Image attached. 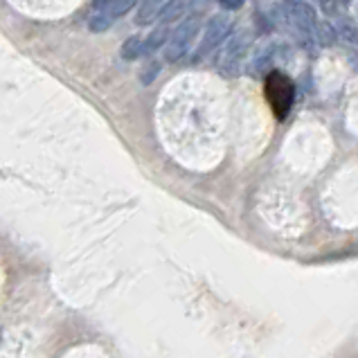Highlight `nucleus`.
<instances>
[{
    "label": "nucleus",
    "instance_id": "39448f33",
    "mask_svg": "<svg viewBox=\"0 0 358 358\" xmlns=\"http://www.w3.org/2000/svg\"><path fill=\"white\" fill-rule=\"evenodd\" d=\"M282 5L291 25L298 29V34L304 41H313V27L318 23V14H315L311 3H306V0H282Z\"/></svg>",
    "mask_w": 358,
    "mask_h": 358
},
{
    "label": "nucleus",
    "instance_id": "f8f14e48",
    "mask_svg": "<svg viewBox=\"0 0 358 358\" xmlns=\"http://www.w3.org/2000/svg\"><path fill=\"white\" fill-rule=\"evenodd\" d=\"M113 23L115 20L108 16V12H95L88 20V27H90V32H106Z\"/></svg>",
    "mask_w": 358,
    "mask_h": 358
},
{
    "label": "nucleus",
    "instance_id": "6e6552de",
    "mask_svg": "<svg viewBox=\"0 0 358 358\" xmlns=\"http://www.w3.org/2000/svg\"><path fill=\"white\" fill-rule=\"evenodd\" d=\"M189 5V0H169V3H165V7L160 9V23H173V20H178L182 16V12H185V7Z\"/></svg>",
    "mask_w": 358,
    "mask_h": 358
},
{
    "label": "nucleus",
    "instance_id": "0eeeda50",
    "mask_svg": "<svg viewBox=\"0 0 358 358\" xmlns=\"http://www.w3.org/2000/svg\"><path fill=\"white\" fill-rule=\"evenodd\" d=\"M165 3H167V0H140L136 23L138 25H149L153 18H158L160 9L165 7Z\"/></svg>",
    "mask_w": 358,
    "mask_h": 358
},
{
    "label": "nucleus",
    "instance_id": "423d86ee",
    "mask_svg": "<svg viewBox=\"0 0 358 358\" xmlns=\"http://www.w3.org/2000/svg\"><path fill=\"white\" fill-rule=\"evenodd\" d=\"M336 38H338V29H336V25H331L329 20L318 18V23H315V27H313V41H315V45L329 48V45L336 43Z\"/></svg>",
    "mask_w": 358,
    "mask_h": 358
},
{
    "label": "nucleus",
    "instance_id": "9b49d317",
    "mask_svg": "<svg viewBox=\"0 0 358 358\" xmlns=\"http://www.w3.org/2000/svg\"><path fill=\"white\" fill-rule=\"evenodd\" d=\"M336 29H338V36L347 38L350 43H358V27L354 25L352 18L338 16V18H336Z\"/></svg>",
    "mask_w": 358,
    "mask_h": 358
},
{
    "label": "nucleus",
    "instance_id": "aec40b11",
    "mask_svg": "<svg viewBox=\"0 0 358 358\" xmlns=\"http://www.w3.org/2000/svg\"><path fill=\"white\" fill-rule=\"evenodd\" d=\"M315 3H318V0H315Z\"/></svg>",
    "mask_w": 358,
    "mask_h": 358
},
{
    "label": "nucleus",
    "instance_id": "f257e3e1",
    "mask_svg": "<svg viewBox=\"0 0 358 358\" xmlns=\"http://www.w3.org/2000/svg\"><path fill=\"white\" fill-rule=\"evenodd\" d=\"M264 95L268 99L273 115L278 120H286L295 101V86L289 75L282 70H271L264 79Z\"/></svg>",
    "mask_w": 358,
    "mask_h": 358
},
{
    "label": "nucleus",
    "instance_id": "7ed1b4c3",
    "mask_svg": "<svg viewBox=\"0 0 358 358\" xmlns=\"http://www.w3.org/2000/svg\"><path fill=\"white\" fill-rule=\"evenodd\" d=\"M248 45H250V36L245 32H230L226 38V45L221 50V57L217 61V68L223 77H237L241 73L243 59L248 55Z\"/></svg>",
    "mask_w": 358,
    "mask_h": 358
},
{
    "label": "nucleus",
    "instance_id": "2eb2a0df",
    "mask_svg": "<svg viewBox=\"0 0 358 358\" xmlns=\"http://www.w3.org/2000/svg\"><path fill=\"white\" fill-rule=\"evenodd\" d=\"M158 73H160V64H156V61H151V64L142 70V75H140V81L145 86H149V84H153V79L158 77Z\"/></svg>",
    "mask_w": 358,
    "mask_h": 358
},
{
    "label": "nucleus",
    "instance_id": "f03ea898",
    "mask_svg": "<svg viewBox=\"0 0 358 358\" xmlns=\"http://www.w3.org/2000/svg\"><path fill=\"white\" fill-rule=\"evenodd\" d=\"M201 18H203V12H192L189 9V16L169 34L167 43H165V61L167 64H176V61H180L187 55L192 41L196 38L199 29H201Z\"/></svg>",
    "mask_w": 358,
    "mask_h": 358
},
{
    "label": "nucleus",
    "instance_id": "dca6fc26",
    "mask_svg": "<svg viewBox=\"0 0 358 358\" xmlns=\"http://www.w3.org/2000/svg\"><path fill=\"white\" fill-rule=\"evenodd\" d=\"M219 5L226 9V12H234V9H239L243 5V0H219Z\"/></svg>",
    "mask_w": 358,
    "mask_h": 358
},
{
    "label": "nucleus",
    "instance_id": "f3484780",
    "mask_svg": "<svg viewBox=\"0 0 358 358\" xmlns=\"http://www.w3.org/2000/svg\"><path fill=\"white\" fill-rule=\"evenodd\" d=\"M110 3H113V0H93V9L95 12H104V9H108Z\"/></svg>",
    "mask_w": 358,
    "mask_h": 358
},
{
    "label": "nucleus",
    "instance_id": "20e7f679",
    "mask_svg": "<svg viewBox=\"0 0 358 358\" xmlns=\"http://www.w3.org/2000/svg\"><path fill=\"white\" fill-rule=\"evenodd\" d=\"M232 32V20L228 14H217V16H212L208 20V25H206V32H203V38H201V43L196 48V52H194V59L201 61V59H206L208 55H212L214 50H217L223 41H226Z\"/></svg>",
    "mask_w": 358,
    "mask_h": 358
},
{
    "label": "nucleus",
    "instance_id": "6ab92c4d",
    "mask_svg": "<svg viewBox=\"0 0 358 358\" xmlns=\"http://www.w3.org/2000/svg\"><path fill=\"white\" fill-rule=\"evenodd\" d=\"M341 3H343V5H350V3H352V0H341Z\"/></svg>",
    "mask_w": 358,
    "mask_h": 358
},
{
    "label": "nucleus",
    "instance_id": "4468645a",
    "mask_svg": "<svg viewBox=\"0 0 358 358\" xmlns=\"http://www.w3.org/2000/svg\"><path fill=\"white\" fill-rule=\"evenodd\" d=\"M273 59V45L268 43L266 48H262L259 52H257V57H255V61H252V73H262V70L268 66V61Z\"/></svg>",
    "mask_w": 358,
    "mask_h": 358
},
{
    "label": "nucleus",
    "instance_id": "9d476101",
    "mask_svg": "<svg viewBox=\"0 0 358 358\" xmlns=\"http://www.w3.org/2000/svg\"><path fill=\"white\" fill-rule=\"evenodd\" d=\"M142 55H145V38H142V36H129L124 41V45H122V59L136 61Z\"/></svg>",
    "mask_w": 358,
    "mask_h": 358
},
{
    "label": "nucleus",
    "instance_id": "ddd939ff",
    "mask_svg": "<svg viewBox=\"0 0 358 358\" xmlns=\"http://www.w3.org/2000/svg\"><path fill=\"white\" fill-rule=\"evenodd\" d=\"M136 5H138V0H113L104 12H108V16L115 20L120 16H124L127 12H131V7H136Z\"/></svg>",
    "mask_w": 358,
    "mask_h": 358
},
{
    "label": "nucleus",
    "instance_id": "1a4fd4ad",
    "mask_svg": "<svg viewBox=\"0 0 358 358\" xmlns=\"http://www.w3.org/2000/svg\"><path fill=\"white\" fill-rule=\"evenodd\" d=\"M167 38H169V32H167V23H162L158 29H153V32L149 34V38L145 41V55L151 57L153 52H156L158 48H162L167 43Z\"/></svg>",
    "mask_w": 358,
    "mask_h": 358
},
{
    "label": "nucleus",
    "instance_id": "a211bd4d",
    "mask_svg": "<svg viewBox=\"0 0 358 358\" xmlns=\"http://www.w3.org/2000/svg\"><path fill=\"white\" fill-rule=\"evenodd\" d=\"M347 61H350V64L358 70V52H356V50H352V52L347 55Z\"/></svg>",
    "mask_w": 358,
    "mask_h": 358
}]
</instances>
